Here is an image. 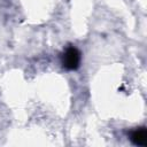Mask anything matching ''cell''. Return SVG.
Masks as SVG:
<instances>
[{
    "mask_svg": "<svg viewBox=\"0 0 147 147\" xmlns=\"http://www.w3.org/2000/svg\"><path fill=\"white\" fill-rule=\"evenodd\" d=\"M131 140L138 146H146L147 145V130L145 127L134 130L131 134Z\"/></svg>",
    "mask_w": 147,
    "mask_h": 147,
    "instance_id": "obj_2",
    "label": "cell"
},
{
    "mask_svg": "<svg viewBox=\"0 0 147 147\" xmlns=\"http://www.w3.org/2000/svg\"><path fill=\"white\" fill-rule=\"evenodd\" d=\"M79 63H80V52L74 46L68 47L62 56L63 67L67 70H76L79 67Z\"/></svg>",
    "mask_w": 147,
    "mask_h": 147,
    "instance_id": "obj_1",
    "label": "cell"
}]
</instances>
